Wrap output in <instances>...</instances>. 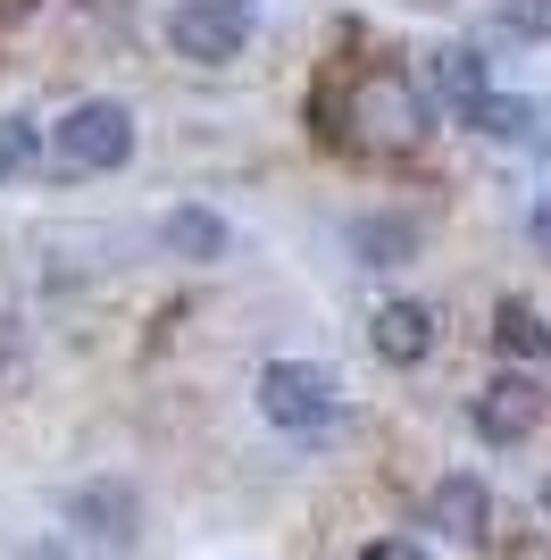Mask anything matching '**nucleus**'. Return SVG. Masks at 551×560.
I'll return each mask as SVG.
<instances>
[{"label":"nucleus","instance_id":"1","mask_svg":"<svg viewBox=\"0 0 551 560\" xmlns=\"http://www.w3.org/2000/svg\"><path fill=\"white\" fill-rule=\"evenodd\" d=\"M259 419L284 427V435H326L343 419V385L318 360H268L259 369Z\"/></svg>","mask_w":551,"mask_h":560},{"label":"nucleus","instance_id":"2","mask_svg":"<svg viewBox=\"0 0 551 560\" xmlns=\"http://www.w3.org/2000/svg\"><path fill=\"white\" fill-rule=\"evenodd\" d=\"M50 151L75 176H109V167L134 160V109L126 101H75L59 126H50Z\"/></svg>","mask_w":551,"mask_h":560},{"label":"nucleus","instance_id":"3","mask_svg":"<svg viewBox=\"0 0 551 560\" xmlns=\"http://www.w3.org/2000/svg\"><path fill=\"white\" fill-rule=\"evenodd\" d=\"M351 135L367 151H418L426 135V101H418L410 75H367L360 93H351Z\"/></svg>","mask_w":551,"mask_h":560},{"label":"nucleus","instance_id":"4","mask_svg":"<svg viewBox=\"0 0 551 560\" xmlns=\"http://www.w3.org/2000/svg\"><path fill=\"white\" fill-rule=\"evenodd\" d=\"M243 43H251V18L234 0H184L167 18V50L192 68H226V59H243Z\"/></svg>","mask_w":551,"mask_h":560},{"label":"nucleus","instance_id":"5","mask_svg":"<svg viewBox=\"0 0 551 560\" xmlns=\"http://www.w3.org/2000/svg\"><path fill=\"white\" fill-rule=\"evenodd\" d=\"M68 518L101 544V552H134V536H142V493L117 486V477H101V486H84L68 502Z\"/></svg>","mask_w":551,"mask_h":560},{"label":"nucleus","instance_id":"6","mask_svg":"<svg viewBox=\"0 0 551 560\" xmlns=\"http://www.w3.org/2000/svg\"><path fill=\"white\" fill-rule=\"evenodd\" d=\"M468 419H477L484 444H527L535 419H543V385H535V376H493Z\"/></svg>","mask_w":551,"mask_h":560},{"label":"nucleus","instance_id":"7","mask_svg":"<svg viewBox=\"0 0 551 560\" xmlns=\"http://www.w3.org/2000/svg\"><path fill=\"white\" fill-rule=\"evenodd\" d=\"M367 343H376V360H392V369H418V360L435 351V310L426 302H376Z\"/></svg>","mask_w":551,"mask_h":560},{"label":"nucleus","instance_id":"8","mask_svg":"<svg viewBox=\"0 0 551 560\" xmlns=\"http://www.w3.org/2000/svg\"><path fill=\"white\" fill-rule=\"evenodd\" d=\"M426 511H435V527L452 544H484V536H493V493H484L477 477H443Z\"/></svg>","mask_w":551,"mask_h":560},{"label":"nucleus","instance_id":"9","mask_svg":"<svg viewBox=\"0 0 551 560\" xmlns=\"http://www.w3.org/2000/svg\"><path fill=\"white\" fill-rule=\"evenodd\" d=\"M160 243H167L176 259H192V268H209V259H226L234 234H226V218H218V210L184 201V210H167V218H160Z\"/></svg>","mask_w":551,"mask_h":560},{"label":"nucleus","instance_id":"10","mask_svg":"<svg viewBox=\"0 0 551 560\" xmlns=\"http://www.w3.org/2000/svg\"><path fill=\"white\" fill-rule=\"evenodd\" d=\"M418 252V226L410 218H351V259H360V268H401V259Z\"/></svg>","mask_w":551,"mask_h":560},{"label":"nucleus","instance_id":"11","mask_svg":"<svg viewBox=\"0 0 551 560\" xmlns=\"http://www.w3.org/2000/svg\"><path fill=\"white\" fill-rule=\"evenodd\" d=\"M493 351H502V360H551V327H543V310L535 302H502L493 310Z\"/></svg>","mask_w":551,"mask_h":560},{"label":"nucleus","instance_id":"12","mask_svg":"<svg viewBox=\"0 0 551 560\" xmlns=\"http://www.w3.org/2000/svg\"><path fill=\"white\" fill-rule=\"evenodd\" d=\"M426 93L443 101V109H468V101L484 93V59L468 43H452V50H435V59H426Z\"/></svg>","mask_w":551,"mask_h":560},{"label":"nucleus","instance_id":"13","mask_svg":"<svg viewBox=\"0 0 551 560\" xmlns=\"http://www.w3.org/2000/svg\"><path fill=\"white\" fill-rule=\"evenodd\" d=\"M459 117H468V126H477V135L484 142H527L535 135V117H543V109H535V101H518V93H477V101H468V109H459Z\"/></svg>","mask_w":551,"mask_h":560},{"label":"nucleus","instance_id":"14","mask_svg":"<svg viewBox=\"0 0 551 560\" xmlns=\"http://www.w3.org/2000/svg\"><path fill=\"white\" fill-rule=\"evenodd\" d=\"M34 142H43V135H34V117H0V185L34 160Z\"/></svg>","mask_w":551,"mask_h":560},{"label":"nucleus","instance_id":"15","mask_svg":"<svg viewBox=\"0 0 551 560\" xmlns=\"http://www.w3.org/2000/svg\"><path fill=\"white\" fill-rule=\"evenodd\" d=\"M502 25L527 43H551V0H502Z\"/></svg>","mask_w":551,"mask_h":560},{"label":"nucleus","instance_id":"16","mask_svg":"<svg viewBox=\"0 0 551 560\" xmlns=\"http://www.w3.org/2000/svg\"><path fill=\"white\" fill-rule=\"evenodd\" d=\"M360 560H426V552H418V544H401V536H385V544H367Z\"/></svg>","mask_w":551,"mask_h":560},{"label":"nucleus","instance_id":"17","mask_svg":"<svg viewBox=\"0 0 551 560\" xmlns=\"http://www.w3.org/2000/svg\"><path fill=\"white\" fill-rule=\"evenodd\" d=\"M17 560H75V552H68V544H25Z\"/></svg>","mask_w":551,"mask_h":560},{"label":"nucleus","instance_id":"18","mask_svg":"<svg viewBox=\"0 0 551 560\" xmlns=\"http://www.w3.org/2000/svg\"><path fill=\"white\" fill-rule=\"evenodd\" d=\"M535 243H551V192L535 201Z\"/></svg>","mask_w":551,"mask_h":560},{"label":"nucleus","instance_id":"19","mask_svg":"<svg viewBox=\"0 0 551 560\" xmlns=\"http://www.w3.org/2000/svg\"><path fill=\"white\" fill-rule=\"evenodd\" d=\"M17 9H25V0H0V18H17Z\"/></svg>","mask_w":551,"mask_h":560},{"label":"nucleus","instance_id":"20","mask_svg":"<svg viewBox=\"0 0 551 560\" xmlns=\"http://www.w3.org/2000/svg\"><path fill=\"white\" fill-rule=\"evenodd\" d=\"M543 511H551V486H543Z\"/></svg>","mask_w":551,"mask_h":560},{"label":"nucleus","instance_id":"21","mask_svg":"<svg viewBox=\"0 0 551 560\" xmlns=\"http://www.w3.org/2000/svg\"><path fill=\"white\" fill-rule=\"evenodd\" d=\"M234 9H243V0H234Z\"/></svg>","mask_w":551,"mask_h":560}]
</instances>
